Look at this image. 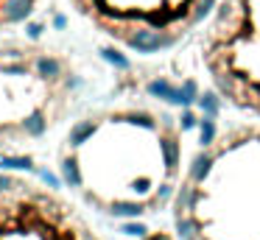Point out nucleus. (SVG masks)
I'll use <instances>...</instances> for the list:
<instances>
[{"label": "nucleus", "instance_id": "obj_1", "mask_svg": "<svg viewBox=\"0 0 260 240\" xmlns=\"http://www.w3.org/2000/svg\"><path fill=\"white\" fill-rule=\"evenodd\" d=\"M179 37L182 33H171V31H162V28H154V25H140L126 33L123 45L132 48L135 53L151 56V53H159V50H168L171 45H176Z\"/></svg>", "mask_w": 260, "mask_h": 240}, {"label": "nucleus", "instance_id": "obj_2", "mask_svg": "<svg viewBox=\"0 0 260 240\" xmlns=\"http://www.w3.org/2000/svg\"><path fill=\"white\" fill-rule=\"evenodd\" d=\"M159 151H162V165H165V173L174 176L176 167L182 162V145H179V137L171 131H162L159 134Z\"/></svg>", "mask_w": 260, "mask_h": 240}, {"label": "nucleus", "instance_id": "obj_3", "mask_svg": "<svg viewBox=\"0 0 260 240\" xmlns=\"http://www.w3.org/2000/svg\"><path fill=\"white\" fill-rule=\"evenodd\" d=\"M213 165H215V154L210 148H202L190 159V167H187V182L204 184L210 179V173H213Z\"/></svg>", "mask_w": 260, "mask_h": 240}, {"label": "nucleus", "instance_id": "obj_4", "mask_svg": "<svg viewBox=\"0 0 260 240\" xmlns=\"http://www.w3.org/2000/svg\"><path fill=\"white\" fill-rule=\"evenodd\" d=\"M37 0H0V22H23L31 17Z\"/></svg>", "mask_w": 260, "mask_h": 240}, {"label": "nucleus", "instance_id": "obj_5", "mask_svg": "<svg viewBox=\"0 0 260 240\" xmlns=\"http://www.w3.org/2000/svg\"><path fill=\"white\" fill-rule=\"evenodd\" d=\"M146 210L148 204H143V201H112L104 207V212L109 218H118V221H140Z\"/></svg>", "mask_w": 260, "mask_h": 240}, {"label": "nucleus", "instance_id": "obj_6", "mask_svg": "<svg viewBox=\"0 0 260 240\" xmlns=\"http://www.w3.org/2000/svg\"><path fill=\"white\" fill-rule=\"evenodd\" d=\"M199 195H202L199 193V184H193V182L182 184L174 195V215H193L196 204H199Z\"/></svg>", "mask_w": 260, "mask_h": 240}, {"label": "nucleus", "instance_id": "obj_7", "mask_svg": "<svg viewBox=\"0 0 260 240\" xmlns=\"http://www.w3.org/2000/svg\"><path fill=\"white\" fill-rule=\"evenodd\" d=\"M59 176H62V182L68 184V187H76V190L84 187V173H81L79 156L76 154L62 156V162H59Z\"/></svg>", "mask_w": 260, "mask_h": 240}, {"label": "nucleus", "instance_id": "obj_8", "mask_svg": "<svg viewBox=\"0 0 260 240\" xmlns=\"http://www.w3.org/2000/svg\"><path fill=\"white\" fill-rule=\"evenodd\" d=\"M98 128L101 126H98V120H92V117H84V120L73 123V128H70V134H68L70 148H81V145H87L98 134Z\"/></svg>", "mask_w": 260, "mask_h": 240}, {"label": "nucleus", "instance_id": "obj_9", "mask_svg": "<svg viewBox=\"0 0 260 240\" xmlns=\"http://www.w3.org/2000/svg\"><path fill=\"white\" fill-rule=\"evenodd\" d=\"M34 70H37V76H40L42 81H56V78H62L64 64L56 59V56H37Z\"/></svg>", "mask_w": 260, "mask_h": 240}, {"label": "nucleus", "instance_id": "obj_10", "mask_svg": "<svg viewBox=\"0 0 260 240\" xmlns=\"http://www.w3.org/2000/svg\"><path fill=\"white\" fill-rule=\"evenodd\" d=\"M176 223V237L179 240H199L202 237V223L196 215H174Z\"/></svg>", "mask_w": 260, "mask_h": 240}, {"label": "nucleus", "instance_id": "obj_11", "mask_svg": "<svg viewBox=\"0 0 260 240\" xmlns=\"http://www.w3.org/2000/svg\"><path fill=\"white\" fill-rule=\"evenodd\" d=\"M0 170H3V173H9V170H14V173H34L37 170V162H34V156H28V154L0 156Z\"/></svg>", "mask_w": 260, "mask_h": 240}, {"label": "nucleus", "instance_id": "obj_12", "mask_svg": "<svg viewBox=\"0 0 260 240\" xmlns=\"http://www.w3.org/2000/svg\"><path fill=\"white\" fill-rule=\"evenodd\" d=\"M120 120L129 123V126H137V128H148V131H157V117L151 112H140V109H132V112H123Z\"/></svg>", "mask_w": 260, "mask_h": 240}, {"label": "nucleus", "instance_id": "obj_13", "mask_svg": "<svg viewBox=\"0 0 260 240\" xmlns=\"http://www.w3.org/2000/svg\"><path fill=\"white\" fill-rule=\"evenodd\" d=\"M215 137H218V123H215V117H210V115L199 117V145L210 148L215 143Z\"/></svg>", "mask_w": 260, "mask_h": 240}, {"label": "nucleus", "instance_id": "obj_14", "mask_svg": "<svg viewBox=\"0 0 260 240\" xmlns=\"http://www.w3.org/2000/svg\"><path fill=\"white\" fill-rule=\"evenodd\" d=\"M20 126H23V131L28 134V137H42V134L48 131V117H45V112H31Z\"/></svg>", "mask_w": 260, "mask_h": 240}, {"label": "nucleus", "instance_id": "obj_15", "mask_svg": "<svg viewBox=\"0 0 260 240\" xmlns=\"http://www.w3.org/2000/svg\"><path fill=\"white\" fill-rule=\"evenodd\" d=\"M196 106L202 109V115L218 117V112H221V95L215 92V89H207V92H202V95H199Z\"/></svg>", "mask_w": 260, "mask_h": 240}, {"label": "nucleus", "instance_id": "obj_16", "mask_svg": "<svg viewBox=\"0 0 260 240\" xmlns=\"http://www.w3.org/2000/svg\"><path fill=\"white\" fill-rule=\"evenodd\" d=\"M199 87H196V81L193 78H187V81H182L179 84V106L182 109H193V104L199 100Z\"/></svg>", "mask_w": 260, "mask_h": 240}, {"label": "nucleus", "instance_id": "obj_17", "mask_svg": "<svg viewBox=\"0 0 260 240\" xmlns=\"http://www.w3.org/2000/svg\"><path fill=\"white\" fill-rule=\"evenodd\" d=\"M101 59L104 61H107V64H112L115 67V70H129V59H126V53H120V50L118 48H101Z\"/></svg>", "mask_w": 260, "mask_h": 240}, {"label": "nucleus", "instance_id": "obj_18", "mask_svg": "<svg viewBox=\"0 0 260 240\" xmlns=\"http://www.w3.org/2000/svg\"><path fill=\"white\" fill-rule=\"evenodd\" d=\"M171 89H174V84L168 81V78H151V81L146 84V92L151 95V98H159V100H165L171 95Z\"/></svg>", "mask_w": 260, "mask_h": 240}, {"label": "nucleus", "instance_id": "obj_19", "mask_svg": "<svg viewBox=\"0 0 260 240\" xmlns=\"http://www.w3.org/2000/svg\"><path fill=\"white\" fill-rule=\"evenodd\" d=\"M213 9H215V0H196L190 9V17H187V25H199L204 17H210Z\"/></svg>", "mask_w": 260, "mask_h": 240}, {"label": "nucleus", "instance_id": "obj_20", "mask_svg": "<svg viewBox=\"0 0 260 240\" xmlns=\"http://www.w3.org/2000/svg\"><path fill=\"white\" fill-rule=\"evenodd\" d=\"M174 195H176V190H174V184H168V182H162V184H159V187H157V190H154V198H151V201H148V207H157V210H159V207H165V204H168V201H171V198H174Z\"/></svg>", "mask_w": 260, "mask_h": 240}, {"label": "nucleus", "instance_id": "obj_21", "mask_svg": "<svg viewBox=\"0 0 260 240\" xmlns=\"http://www.w3.org/2000/svg\"><path fill=\"white\" fill-rule=\"evenodd\" d=\"M120 232H123L126 237H146V234H148V226H146L143 221H123Z\"/></svg>", "mask_w": 260, "mask_h": 240}, {"label": "nucleus", "instance_id": "obj_22", "mask_svg": "<svg viewBox=\"0 0 260 240\" xmlns=\"http://www.w3.org/2000/svg\"><path fill=\"white\" fill-rule=\"evenodd\" d=\"M34 173H37V176H40L45 184H48V187H62V184H64V182H62V176H56V173L48 170V167H37Z\"/></svg>", "mask_w": 260, "mask_h": 240}, {"label": "nucleus", "instance_id": "obj_23", "mask_svg": "<svg viewBox=\"0 0 260 240\" xmlns=\"http://www.w3.org/2000/svg\"><path fill=\"white\" fill-rule=\"evenodd\" d=\"M179 128H182V131H190V128H199V117H196V112H193V109H182Z\"/></svg>", "mask_w": 260, "mask_h": 240}, {"label": "nucleus", "instance_id": "obj_24", "mask_svg": "<svg viewBox=\"0 0 260 240\" xmlns=\"http://www.w3.org/2000/svg\"><path fill=\"white\" fill-rule=\"evenodd\" d=\"M129 187L135 190L137 195H146V193H151V190H154V184H151V179H148V176H140V179H132Z\"/></svg>", "mask_w": 260, "mask_h": 240}, {"label": "nucleus", "instance_id": "obj_25", "mask_svg": "<svg viewBox=\"0 0 260 240\" xmlns=\"http://www.w3.org/2000/svg\"><path fill=\"white\" fill-rule=\"evenodd\" d=\"M17 187H23V184H17L9 173H3L0 170V195H6V193H12V190H17Z\"/></svg>", "mask_w": 260, "mask_h": 240}, {"label": "nucleus", "instance_id": "obj_26", "mask_svg": "<svg viewBox=\"0 0 260 240\" xmlns=\"http://www.w3.org/2000/svg\"><path fill=\"white\" fill-rule=\"evenodd\" d=\"M42 31H45V25H42V22H31V25H28V37L31 39H40Z\"/></svg>", "mask_w": 260, "mask_h": 240}, {"label": "nucleus", "instance_id": "obj_27", "mask_svg": "<svg viewBox=\"0 0 260 240\" xmlns=\"http://www.w3.org/2000/svg\"><path fill=\"white\" fill-rule=\"evenodd\" d=\"M53 25H56V28H64V25H68V20H64V17H53Z\"/></svg>", "mask_w": 260, "mask_h": 240}, {"label": "nucleus", "instance_id": "obj_28", "mask_svg": "<svg viewBox=\"0 0 260 240\" xmlns=\"http://www.w3.org/2000/svg\"><path fill=\"white\" fill-rule=\"evenodd\" d=\"M143 240H168V237H165V234H159V232H157V234H151V232H148Z\"/></svg>", "mask_w": 260, "mask_h": 240}, {"label": "nucleus", "instance_id": "obj_29", "mask_svg": "<svg viewBox=\"0 0 260 240\" xmlns=\"http://www.w3.org/2000/svg\"><path fill=\"white\" fill-rule=\"evenodd\" d=\"M199 240H210V237H204V234H202V237H199Z\"/></svg>", "mask_w": 260, "mask_h": 240}, {"label": "nucleus", "instance_id": "obj_30", "mask_svg": "<svg viewBox=\"0 0 260 240\" xmlns=\"http://www.w3.org/2000/svg\"><path fill=\"white\" fill-rule=\"evenodd\" d=\"M257 112H260V109H257Z\"/></svg>", "mask_w": 260, "mask_h": 240}]
</instances>
